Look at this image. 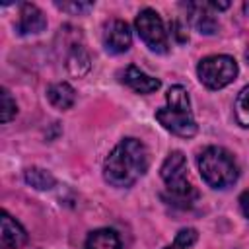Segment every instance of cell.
Returning <instances> with one entry per match:
<instances>
[{"label":"cell","instance_id":"cell-14","mask_svg":"<svg viewBox=\"0 0 249 249\" xmlns=\"http://www.w3.org/2000/svg\"><path fill=\"white\" fill-rule=\"evenodd\" d=\"M89 62L91 60H89V54L86 53V49L82 45H72V49H70V53L66 56V68H68V72L72 76L82 78L84 74H88V70L91 66Z\"/></svg>","mask_w":249,"mask_h":249},{"label":"cell","instance_id":"cell-2","mask_svg":"<svg viewBox=\"0 0 249 249\" xmlns=\"http://www.w3.org/2000/svg\"><path fill=\"white\" fill-rule=\"evenodd\" d=\"M156 119L163 128L181 138H191L196 134V123L191 111L189 93L183 86H171L167 89L165 105L156 111Z\"/></svg>","mask_w":249,"mask_h":249},{"label":"cell","instance_id":"cell-3","mask_svg":"<svg viewBox=\"0 0 249 249\" xmlns=\"http://www.w3.org/2000/svg\"><path fill=\"white\" fill-rule=\"evenodd\" d=\"M198 171L206 185H210L212 189H226L233 185L239 175L233 156L220 146H208L200 152Z\"/></svg>","mask_w":249,"mask_h":249},{"label":"cell","instance_id":"cell-12","mask_svg":"<svg viewBox=\"0 0 249 249\" xmlns=\"http://www.w3.org/2000/svg\"><path fill=\"white\" fill-rule=\"evenodd\" d=\"M47 97L51 101L53 107L56 109H70L76 101V91L70 84L66 82H58V84H53L49 89H47Z\"/></svg>","mask_w":249,"mask_h":249},{"label":"cell","instance_id":"cell-9","mask_svg":"<svg viewBox=\"0 0 249 249\" xmlns=\"http://www.w3.org/2000/svg\"><path fill=\"white\" fill-rule=\"evenodd\" d=\"M123 78V82L130 88V89H134L136 93H154L156 89H160V86H161V82L158 80V78H152V76H148V74H144L140 68H136L134 64H130V66H126L124 68V72L121 74Z\"/></svg>","mask_w":249,"mask_h":249},{"label":"cell","instance_id":"cell-19","mask_svg":"<svg viewBox=\"0 0 249 249\" xmlns=\"http://www.w3.org/2000/svg\"><path fill=\"white\" fill-rule=\"evenodd\" d=\"M54 6H56L58 10H62V12L72 14V16L88 14V12L93 8V4H91V2H56Z\"/></svg>","mask_w":249,"mask_h":249},{"label":"cell","instance_id":"cell-20","mask_svg":"<svg viewBox=\"0 0 249 249\" xmlns=\"http://www.w3.org/2000/svg\"><path fill=\"white\" fill-rule=\"evenodd\" d=\"M171 31H173V35L177 37L179 43H185V41H187V33L183 31V25H181L179 21H173V23H171Z\"/></svg>","mask_w":249,"mask_h":249},{"label":"cell","instance_id":"cell-11","mask_svg":"<svg viewBox=\"0 0 249 249\" xmlns=\"http://www.w3.org/2000/svg\"><path fill=\"white\" fill-rule=\"evenodd\" d=\"M27 241L25 230L4 210L2 212V245L4 249H19Z\"/></svg>","mask_w":249,"mask_h":249},{"label":"cell","instance_id":"cell-13","mask_svg":"<svg viewBox=\"0 0 249 249\" xmlns=\"http://www.w3.org/2000/svg\"><path fill=\"white\" fill-rule=\"evenodd\" d=\"M86 249H121V239L115 230L101 228L88 235Z\"/></svg>","mask_w":249,"mask_h":249},{"label":"cell","instance_id":"cell-18","mask_svg":"<svg viewBox=\"0 0 249 249\" xmlns=\"http://www.w3.org/2000/svg\"><path fill=\"white\" fill-rule=\"evenodd\" d=\"M18 113V107H16V101L12 99L10 91L4 88L2 89V113H0V119L2 123H10Z\"/></svg>","mask_w":249,"mask_h":249},{"label":"cell","instance_id":"cell-8","mask_svg":"<svg viewBox=\"0 0 249 249\" xmlns=\"http://www.w3.org/2000/svg\"><path fill=\"white\" fill-rule=\"evenodd\" d=\"M187 18L191 21V25L202 33V35H212L218 31V21L210 12V4H202V2H187Z\"/></svg>","mask_w":249,"mask_h":249},{"label":"cell","instance_id":"cell-23","mask_svg":"<svg viewBox=\"0 0 249 249\" xmlns=\"http://www.w3.org/2000/svg\"><path fill=\"white\" fill-rule=\"evenodd\" d=\"M243 12H245V16L249 18V2H245V4H243Z\"/></svg>","mask_w":249,"mask_h":249},{"label":"cell","instance_id":"cell-10","mask_svg":"<svg viewBox=\"0 0 249 249\" xmlns=\"http://www.w3.org/2000/svg\"><path fill=\"white\" fill-rule=\"evenodd\" d=\"M45 27H47L45 14L35 4H21L18 31L21 35H29V33H41Z\"/></svg>","mask_w":249,"mask_h":249},{"label":"cell","instance_id":"cell-16","mask_svg":"<svg viewBox=\"0 0 249 249\" xmlns=\"http://www.w3.org/2000/svg\"><path fill=\"white\" fill-rule=\"evenodd\" d=\"M235 119L241 126L249 128V86H245L235 97Z\"/></svg>","mask_w":249,"mask_h":249},{"label":"cell","instance_id":"cell-21","mask_svg":"<svg viewBox=\"0 0 249 249\" xmlns=\"http://www.w3.org/2000/svg\"><path fill=\"white\" fill-rule=\"evenodd\" d=\"M239 204H241V210H243V214L249 218V191H245V193L239 196Z\"/></svg>","mask_w":249,"mask_h":249},{"label":"cell","instance_id":"cell-1","mask_svg":"<svg viewBox=\"0 0 249 249\" xmlns=\"http://www.w3.org/2000/svg\"><path fill=\"white\" fill-rule=\"evenodd\" d=\"M148 169V150L136 138L121 140L105 158L103 177L113 187L134 185Z\"/></svg>","mask_w":249,"mask_h":249},{"label":"cell","instance_id":"cell-7","mask_svg":"<svg viewBox=\"0 0 249 249\" xmlns=\"http://www.w3.org/2000/svg\"><path fill=\"white\" fill-rule=\"evenodd\" d=\"M132 43V35H130V27L126 21L123 19H111L105 23L103 27V45L107 49V53L113 54H121L126 53L130 49Z\"/></svg>","mask_w":249,"mask_h":249},{"label":"cell","instance_id":"cell-15","mask_svg":"<svg viewBox=\"0 0 249 249\" xmlns=\"http://www.w3.org/2000/svg\"><path fill=\"white\" fill-rule=\"evenodd\" d=\"M23 177H25V183L27 185H31L33 189H39V191H49L56 183L54 177L47 169H41V167H29V169H25Z\"/></svg>","mask_w":249,"mask_h":249},{"label":"cell","instance_id":"cell-6","mask_svg":"<svg viewBox=\"0 0 249 249\" xmlns=\"http://www.w3.org/2000/svg\"><path fill=\"white\" fill-rule=\"evenodd\" d=\"M134 25H136V31L140 35V39L146 43V47L154 53H160V54H165L167 53V33L163 29V21L161 18L158 16V12H154L152 8H144L136 19H134Z\"/></svg>","mask_w":249,"mask_h":249},{"label":"cell","instance_id":"cell-5","mask_svg":"<svg viewBox=\"0 0 249 249\" xmlns=\"http://www.w3.org/2000/svg\"><path fill=\"white\" fill-rule=\"evenodd\" d=\"M196 74H198V80L208 89H220L235 80L237 62L228 54H212L198 62Z\"/></svg>","mask_w":249,"mask_h":249},{"label":"cell","instance_id":"cell-22","mask_svg":"<svg viewBox=\"0 0 249 249\" xmlns=\"http://www.w3.org/2000/svg\"><path fill=\"white\" fill-rule=\"evenodd\" d=\"M230 6V2H210V8H216V10H226Z\"/></svg>","mask_w":249,"mask_h":249},{"label":"cell","instance_id":"cell-17","mask_svg":"<svg viewBox=\"0 0 249 249\" xmlns=\"http://www.w3.org/2000/svg\"><path fill=\"white\" fill-rule=\"evenodd\" d=\"M196 239H198V231H196L195 228H185V230H181V231L175 235L173 243L165 245L163 249H189Z\"/></svg>","mask_w":249,"mask_h":249},{"label":"cell","instance_id":"cell-4","mask_svg":"<svg viewBox=\"0 0 249 249\" xmlns=\"http://www.w3.org/2000/svg\"><path fill=\"white\" fill-rule=\"evenodd\" d=\"M160 175L171 195V202L181 206V208H187L193 204V200H196L198 193L196 189L193 187V183L189 181V175H187V160L181 152H171L165 161L161 163V169H160Z\"/></svg>","mask_w":249,"mask_h":249}]
</instances>
